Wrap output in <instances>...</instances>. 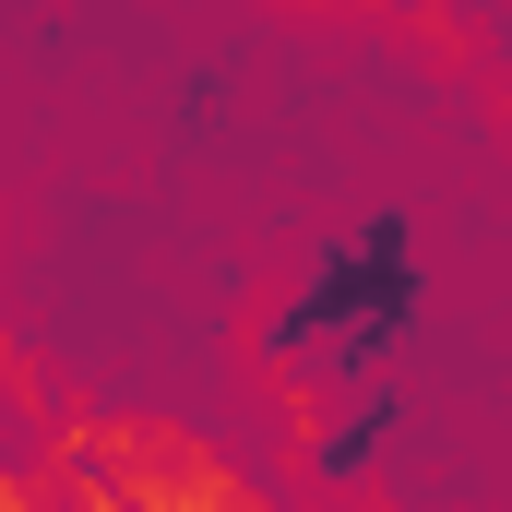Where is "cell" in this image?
Here are the masks:
<instances>
[]
</instances>
